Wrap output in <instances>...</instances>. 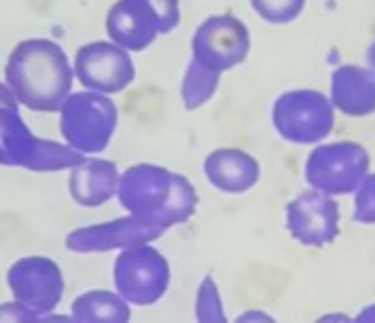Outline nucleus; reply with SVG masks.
I'll list each match as a JSON object with an SVG mask.
<instances>
[{"label":"nucleus","instance_id":"obj_1","mask_svg":"<svg viewBox=\"0 0 375 323\" xmlns=\"http://www.w3.org/2000/svg\"><path fill=\"white\" fill-rule=\"evenodd\" d=\"M75 68L59 43L50 38H25L7 59L5 84L19 104L37 113H55L73 93Z\"/></svg>","mask_w":375,"mask_h":323},{"label":"nucleus","instance_id":"obj_2","mask_svg":"<svg viewBox=\"0 0 375 323\" xmlns=\"http://www.w3.org/2000/svg\"><path fill=\"white\" fill-rule=\"evenodd\" d=\"M116 197L129 215L163 228L188 222L199 199L188 176L154 163H138L124 170Z\"/></svg>","mask_w":375,"mask_h":323},{"label":"nucleus","instance_id":"obj_3","mask_svg":"<svg viewBox=\"0 0 375 323\" xmlns=\"http://www.w3.org/2000/svg\"><path fill=\"white\" fill-rule=\"evenodd\" d=\"M86 158L70 145L34 136L19 113V99L0 81V165L25 168L32 172L73 170Z\"/></svg>","mask_w":375,"mask_h":323},{"label":"nucleus","instance_id":"obj_4","mask_svg":"<svg viewBox=\"0 0 375 323\" xmlns=\"http://www.w3.org/2000/svg\"><path fill=\"white\" fill-rule=\"evenodd\" d=\"M178 23V0H118L106 14V34L124 50L142 52Z\"/></svg>","mask_w":375,"mask_h":323},{"label":"nucleus","instance_id":"obj_5","mask_svg":"<svg viewBox=\"0 0 375 323\" xmlns=\"http://www.w3.org/2000/svg\"><path fill=\"white\" fill-rule=\"evenodd\" d=\"M61 136L81 154H99L109 147L118 127V106L106 93H70L59 109Z\"/></svg>","mask_w":375,"mask_h":323},{"label":"nucleus","instance_id":"obj_6","mask_svg":"<svg viewBox=\"0 0 375 323\" xmlns=\"http://www.w3.org/2000/svg\"><path fill=\"white\" fill-rule=\"evenodd\" d=\"M371 174V154L355 140L319 143L305 161V181L330 197L355 194Z\"/></svg>","mask_w":375,"mask_h":323},{"label":"nucleus","instance_id":"obj_7","mask_svg":"<svg viewBox=\"0 0 375 323\" xmlns=\"http://www.w3.org/2000/svg\"><path fill=\"white\" fill-rule=\"evenodd\" d=\"M335 113L330 97L314 88L287 91L274 102L271 122L292 145H319L332 133Z\"/></svg>","mask_w":375,"mask_h":323},{"label":"nucleus","instance_id":"obj_8","mask_svg":"<svg viewBox=\"0 0 375 323\" xmlns=\"http://www.w3.org/2000/svg\"><path fill=\"white\" fill-rule=\"evenodd\" d=\"M113 283L131 305H154L170 287V262L152 242L122 248L113 265Z\"/></svg>","mask_w":375,"mask_h":323},{"label":"nucleus","instance_id":"obj_9","mask_svg":"<svg viewBox=\"0 0 375 323\" xmlns=\"http://www.w3.org/2000/svg\"><path fill=\"white\" fill-rule=\"evenodd\" d=\"M75 77L88 91L98 93H122L136 79V66L129 50L116 41H93L81 45L75 55Z\"/></svg>","mask_w":375,"mask_h":323},{"label":"nucleus","instance_id":"obj_10","mask_svg":"<svg viewBox=\"0 0 375 323\" xmlns=\"http://www.w3.org/2000/svg\"><path fill=\"white\" fill-rule=\"evenodd\" d=\"M192 57L208 68L224 73L240 66L251 50L249 27L233 14H217L206 19L192 37Z\"/></svg>","mask_w":375,"mask_h":323},{"label":"nucleus","instance_id":"obj_11","mask_svg":"<svg viewBox=\"0 0 375 323\" xmlns=\"http://www.w3.org/2000/svg\"><path fill=\"white\" fill-rule=\"evenodd\" d=\"M285 228L298 244L323 248L339 237L337 197L308 188L296 194L285 208Z\"/></svg>","mask_w":375,"mask_h":323},{"label":"nucleus","instance_id":"obj_12","mask_svg":"<svg viewBox=\"0 0 375 323\" xmlns=\"http://www.w3.org/2000/svg\"><path fill=\"white\" fill-rule=\"evenodd\" d=\"M7 285L14 298L27 305L43 321L45 314H52L63 296V273L55 260L45 255H25L14 262L7 271Z\"/></svg>","mask_w":375,"mask_h":323},{"label":"nucleus","instance_id":"obj_13","mask_svg":"<svg viewBox=\"0 0 375 323\" xmlns=\"http://www.w3.org/2000/svg\"><path fill=\"white\" fill-rule=\"evenodd\" d=\"M167 228L149 224L145 219L127 215V217L111 219L106 224H95V226H81L68 233L66 248L75 253H106V251H122L138 244H147L158 240Z\"/></svg>","mask_w":375,"mask_h":323},{"label":"nucleus","instance_id":"obj_14","mask_svg":"<svg viewBox=\"0 0 375 323\" xmlns=\"http://www.w3.org/2000/svg\"><path fill=\"white\" fill-rule=\"evenodd\" d=\"M330 102L341 115L366 118L375 113V70L344 63L330 77Z\"/></svg>","mask_w":375,"mask_h":323},{"label":"nucleus","instance_id":"obj_15","mask_svg":"<svg viewBox=\"0 0 375 323\" xmlns=\"http://www.w3.org/2000/svg\"><path fill=\"white\" fill-rule=\"evenodd\" d=\"M203 174L210 186L228 194L249 192L260 179V163L244 149H213L203 161Z\"/></svg>","mask_w":375,"mask_h":323},{"label":"nucleus","instance_id":"obj_16","mask_svg":"<svg viewBox=\"0 0 375 323\" xmlns=\"http://www.w3.org/2000/svg\"><path fill=\"white\" fill-rule=\"evenodd\" d=\"M120 172L116 163L104 158H84L70 170L68 192L81 208H98L118 194Z\"/></svg>","mask_w":375,"mask_h":323},{"label":"nucleus","instance_id":"obj_17","mask_svg":"<svg viewBox=\"0 0 375 323\" xmlns=\"http://www.w3.org/2000/svg\"><path fill=\"white\" fill-rule=\"evenodd\" d=\"M129 305V301L122 298L118 292L91 289L73 301L70 319L88 323H124L131 317Z\"/></svg>","mask_w":375,"mask_h":323},{"label":"nucleus","instance_id":"obj_18","mask_svg":"<svg viewBox=\"0 0 375 323\" xmlns=\"http://www.w3.org/2000/svg\"><path fill=\"white\" fill-rule=\"evenodd\" d=\"M221 73L208 68L206 63L192 57L188 68H185L183 81H181V99H183L185 111H197L206 102L213 99L219 86Z\"/></svg>","mask_w":375,"mask_h":323},{"label":"nucleus","instance_id":"obj_19","mask_svg":"<svg viewBox=\"0 0 375 323\" xmlns=\"http://www.w3.org/2000/svg\"><path fill=\"white\" fill-rule=\"evenodd\" d=\"M195 319L201 323H224L226 321V312L219 296V287H217L213 276H203L199 283L197 298H195Z\"/></svg>","mask_w":375,"mask_h":323},{"label":"nucleus","instance_id":"obj_20","mask_svg":"<svg viewBox=\"0 0 375 323\" xmlns=\"http://www.w3.org/2000/svg\"><path fill=\"white\" fill-rule=\"evenodd\" d=\"M253 12L271 25H287L301 16L308 0H249Z\"/></svg>","mask_w":375,"mask_h":323},{"label":"nucleus","instance_id":"obj_21","mask_svg":"<svg viewBox=\"0 0 375 323\" xmlns=\"http://www.w3.org/2000/svg\"><path fill=\"white\" fill-rule=\"evenodd\" d=\"M353 219L357 224L375 226V174L371 172L362 181V186L355 190L353 201Z\"/></svg>","mask_w":375,"mask_h":323},{"label":"nucleus","instance_id":"obj_22","mask_svg":"<svg viewBox=\"0 0 375 323\" xmlns=\"http://www.w3.org/2000/svg\"><path fill=\"white\" fill-rule=\"evenodd\" d=\"M0 321H39V314L14 298L12 303L0 305Z\"/></svg>","mask_w":375,"mask_h":323},{"label":"nucleus","instance_id":"obj_23","mask_svg":"<svg viewBox=\"0 0 375 323\" xmlns=\"http://www.w3.org/2000/svg\"><path fill=\"white\" fill-rule=\"evenodd\" d=\"M357 321H375V305H369V307H364L359 314H357Z\"/></svg>","mask_w":375,"mask_h":323},{"label":"nucleus","instance_id":"obj_24","mask_svg":"<svg viewBox=\"0 0 375 323\" xmlns=\"http://www.w3.org/2000/svg\"><path fill=\"white\" fill-rule=\"evenodd\" d=\"M253 319H262V321H271L269 314H262V312H246V314H242L240 321H253Z\"/></svg>","mask_w":375,"mask_h":323},{"label":"nucleus","instance_id":"obj_25","mask_svg":"<svg viewBox=\"0 0 375 323\" xmlns=\"http://www.w3.org/2000/svg\"><path fill=\"white\" fill-rule=\"evenodd\" d=\"M366 66H371L375 70V38L371 41L369 48H366Z\"/></svg>","mask_w":375,"mask_h":323}]
</instances>
